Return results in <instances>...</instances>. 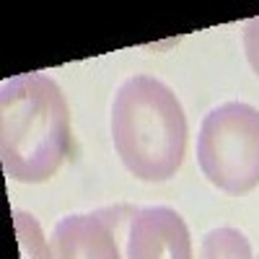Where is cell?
<instances>
[{
	"label": "cell",
	"mask_w": 259,
	"mask_h": 259,
	"mask_svg": "<svg viewBox=\"0 0 259 259\" xmlns=\"http://www.w3.org/2000/svg\"><path fill=\"white\" fill-rule=\"evenodd\" d=\"M70 153V109L45 73H24L0 85V161L21 184L52 179Z\"/></svg>",
	"instance_id": "1"
},
{
	"label": "cell",
	"mask_w": 259,
	"mask_h": 259,
	"mask_svg": "<svg viewBox=\"0 0 259 259\" xmlns=\"http://www.w3.org/2000/svg\"><path fill=\"white\" fill-rule=\"evenodd\" d=\"M187 114L177 94L153 75L127 78L112 101V143L140 182H168L187 150Z\"/></svg>",
	"instance_id": "2"
},
{
	"label": "cell",
	"mask_w": 259,
	"mask_h": 259,
	"mask_svg": "<svg viewBox=\"0 0 259 259\" xmlns=\"http://www.w3.org/2000/svg\"><path fill=\"white\" fill-rule=\"evenodd\" d=\"M197 163L205 179L228 194L259 187V109L244 101H226L202 119Z\"/></svg>",
	"instance_id": "3"
},
{
	"label": "cell",
	"mask_w": 259,
	"mask_h": 259,
	"mask_svg": "<svg viewBox=\"0 0 259 259\" xmlns=\"http://www.w3.org/2000/svg\"><path fill=\"white\" fill-rule=\"evenodd\" d=\"M124 259H192V236L184 218L166 205L135 210Z\"/></svg>",
	"instance_id": "4"
},
{
	"label": "cell",
	"mask_w": 259,
	"mask_h": 259,
	"mask_svg": "<svg viewBox=\"0 0 259 259\" xmlns=\"http://www.w3.org/2000/svg\"><path fill=\"white\" fill-rule=\"evenodd\" d=\"M52 259H122L117 233L101 215H68L55 226Z\"/></svg>",
	"instance_id": "5"
},
{
	"label": "cell",
	"mask_w": 259,
	"mask_h": 259,
	"mask_svg": "<svg viewBox=\"0 0 259 259\" xmlns=\"http://www.w3.org/2000/svg\"><path fill=\"white\" fill-rule=\"evenodd\" d=\"M200 259H254L249 239L239 228H212L200 246Z\"/></svg>",
	"instance_id": "6"
},
{
	"label": "cell",
	"mask_w": 259,
	"mask_h": 259,
	"mask_svg": "<svg viewBox=\"0 0 259 259\" xmlns=\"http://www.w3.org/2000/svg\"><path fill=\"white\" fill-rule=\"evenodd\" d=\"M16 231H18V241H21V254L24 259H34L36 251H45L50 244L45 241L41 236V228L36 226V221L31 215H24V212H16Z\"/></svg>",
	"instance_id": "7"
},
{
	"label": "cell",
	"mask_w": 259,
	"mask_h": 259,
	"mask_svg": "<svg viewBox=\"0 0 259 259\" xmlns=\"http://www.w3.org/2000/svg\"><path fill=\"white\" fill-rule=\"evenodd\" d=\"M244 52H246L251 70L259 78V16L246 21V26H244Z\"/></svg>",
	"instance_id": "8"
}]
</instances>
